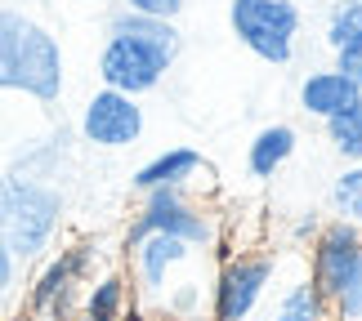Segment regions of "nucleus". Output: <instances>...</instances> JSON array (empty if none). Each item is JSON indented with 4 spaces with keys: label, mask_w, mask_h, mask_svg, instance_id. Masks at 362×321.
<instances>
[{
    "label": "nucleus",
    "mask_w": 362,
    "mask_h": 321,
    "mask_svg": "<svg viewBox=\"0 0 362 321\" xmlns=\"http://www.w3.org/2000/svg\"><path fill=\"white\" fill-rule=\"evenodd\" d=\"M354 103H362V90L354 85L349 76H340L336 67H322V72H309V76L300 80V107L309 111V116H317V121L336 116V111L354 107Z\"/></svg>",
    "instance_id": "9b49d317"
},
{
    "label": "nucleus",
    "mask_w": 362,
    "mask_h": 321,
    "mask_svg": "<svg viewBox=\"0 0 362 321\" xmlns=\"http://www.w3.org/2000/svg\"><path fill=\"white\" fill-rule=\"evenodd\" d=\"M0 205H5V188H0Z\"/></svg>",
    "instance_id": "b1692460"
},
{
    "label": "nucleus",
    "mask_w": 362,
    "mask_h": 321,
    "mask_svg": "<svg viewBox=\"0 0 362 321\" xmlns=\"http://www.w3.org/2000/svg\"><path fill=\"white\" fill-rule=\"evenodd\" d=\"M322 125H327V138H331V147H336L344 161L362 165V103H354V107L336 111V116H327Z\"/></svg>",
    "instance_id": "2eb2a0df"
},
{
    "label": "nucleus",
    "mask_w": 362,
    "mask_h": 321,
    "mask_svg": "<svg viewBox=\"0 0 362 321\" xmlns=\"http://www.w3.org/2000/svg\"><path fill=\"white\" fill-rule=\"evenodd\" d=\"M228 27L255 59L286 67L296 59L300 5L296 0H228Z\"/></svg>",
    "instance_id": "39448f33"
},
{
    "label": "nucleus",
    "mask_w": 362,
    "mask_h": 321,
    "mask_svg": "<svg viewBox=\"0 0 362 321\" xmlns=\"http://www.w3.org/2000/svg\"><path fill=\"white\" fill-rule=\"evenodd\" d=\"M331 67H336L340 76H349L354 85L362 90V45H354V49H336V63H331Z\"/></svg>",
    "instance_id": "412c9836"
},
{
    "label": "nucleus",
    "mask_w": 362,
    "mask_h": 321,
    "mask_svg": "<svg viewBox=\"0 0 362 321\" xmlns=\"http://www.w3.org/2000/svg\"><path fill=\"white\" fill-rule=\"evenodd\" d=\"M197 174H206V157L197 147H165L152 161H144L130 178L134 192H152V188H188Z\"/></svg>",
    "instance_id": "9d476101"
},
{
    "label": "nucleus",
    "mask_w": 362,
    "mask_h": 321,
    "mask_svg": "<svg viewBox=\"0 0 362 321\" xmlns=\"http://www.w3.org/2000/svg\"><path fill=\"white\" fill-rule=\"evenodd\" d=\"M331 210H336V219L362 228V165L340 170V178L331 183Z\"/></svg>",
    "instance_id": "f3484780"
},
{
    "label": "nucleus",
    "mask_w": 362,
    "mask_h": 321,
    "mask_svg": "<svg viewBox=\"0 0 362 321\" xmlns=\"http://www.w3.org/2000/svg\"><path fill=\"white\" fill-rule=\"evenodd\" d=\"M317 228H322V219H317V214L300 219V223H296V241H304V236H317Z\"/></svg>",
    "instance_id": "4be33fe9"
},
{
    "label": "nucleus",
    "mask_w": 362,
    "mask_h": 321,
    "mask_svg": "<svg viewBox=\"0 0 362 321\" xmlns=\"http://www.w3.org/2000/svg\"><path fill=\"white\" fill-rule=\"evenodd\" d=\"M331 308H336V321H362V255L354 259L349 281L340 286V295L331 299Z\"/></svg>",
    "instance_id": "6ab92c4d"
},
{
    "label": "nucleus",
    "mask_w": 362,
    "mask_h": 321,
    "mask_svg": "<svg viewBox=\"0 0 362 321\" xmlns=\"http://www.w3.org/2000/svg\"><path fill=\"white\" fill-rule=\"evenodd\" d=\"M130 303H134L130 281L117 268L103 272V277H90L86 290H81V317H94V321H121Z\"/></svg>",
    "instance_id": "f8f14e48"
},
{
    "label": "nucleus",
    "mask_w": 362,
    "mask_h": 321,
    "mask_svg": "<svg viewBox=\"0 0 362 321\" xmlns=\"http://www.w3.org/2000/svg\"><path fill=\"white\" fill-rule=\"evenodd\" d=\"M179 49H184V32L175 23L117 9L107 18V45L99 54V80H103V90L139 99V94L161 85V76L175 67Z\"/></svg>",
    "instance_id": "f257e3e1"
},
{
    "label": "nucleus",
    "mask_w": 362,
    "mask_h": 321,
    "mask_svg": "<svg viewBox=\"0 0 362 321\" xmlns=\"http://www.w3.org/2000/svg\"><path fill=\"white\" fill-rule=\"evenodd\" d=\"M161 232V236H175L192 250H211L219 241V228H215V214L202 210V205L188 201V188H152L144 192V210L134 214V223L125 228L121 246L130 250L134 241Z\"/></svg>",
    "instance_id": "20e7f679"
},
{
    "label": "nucleus",
    "mask_w": 362,
    "mask_h": 321,
    "mask_svg": "<svg viewBox=\"0 0 362 321\" xmlns=\"http://www.w3.org/2000/svg\"><path fill=\"white\" fill-rule=\"evenodd\" d=\"M291 152H296V130L291 125H264L246 147V170L255 178H273L291 161Z\"/></svg>",
    "instance_id": "ddd939ff"
},
{
    "label": "nucleus",
    "mask_w": 362,
    "mask_h": 321,
    "mask_svg": "<svg viewBox=\"0 0 362 321\" xmlns=\"http://www.w3.org/2000/svg\"><path fill=\"white\" fill-rule=\"evenodd\" d=\"M81 138L103 152H121V147H134L144 138V107L130 94H117V90H94L86 107H81Z\"/></svg>",
    "instance_id": "0eeeda50"
},
{
    "label": "nucleus",
    "mask_w": 362,
    "mask_h": 321,
    "mask_svg": "<svg viewBox=\"0 0 362 321\" xmlns=\"http://www.w3.org/2000/svg\"><path fill=\"white\" fill-rule=\"evenodd\" d=\"M63 45L45 23L32 13L0 5V94H27V99L54 107L63 99Z\"/></svg>",
    "instance_id": "f03ea898"
},
{
    "label": "nucleus",
    "mask_w": 362,
    "mask_h": 321,
    "mask_svg": "<svg viewBox=\"0 0 362 321\" xmlns=\"http://www.w3.org/2000/svg\"><path fill=\"white\" fill-rule=\"evenodd\" d=\"M327 45L336 49H354L362 45V0H336L327 13Z\"/></svg>",
    "instance_id": "dca6fc26"
},
{
    "label": "nucleus",
    "mask_w": 362,
    "mask_h": 321,
    "mask_svg": "<svg viewBox=\"0 0 362 321\" xmlns=\"http://www.w3.org/2000/svg\"><path fill=\"white\" fill-rule=\"evenodd\" d=\"M23 308V263L13 259V250L0 241V321Z\"/></svg>",
    "instance_id": "a211bd4d"
},
{
    "label": "nucleus",
    "mask_w": 362,
    "mask_h": 321,
    "mask_svg": "<svg viewBox=\"0 0 362 321\" xmlns=\"http://www.w3.org/2000/svg\"><path fill=\"white\" fill-rule=\"evenodd\" d=\"M358 255H362V228H354V223H344V219H331V223L317 228L313 250H309V281L317 286V295L327 303L349 281V268H354Z\"/></svg>",
    "instance_id": "6e6552de"
},
{
    "label": "nucleus",
    "mask_w": 362,
    "mask_h": 321,
    "mask_svg": "<svg viewBox=\"0 0 362 321\" xmlns=\"http://www.w3.org/2000/svg\"><path fill=\"white\" fill-rule=\"evenodd\" d=\"M32 321H40V317H32Z\"/></svg>",
    "instance_id": "393cba45"
},
{
    "label": "nucleus",
    "mask_w": 362,
    "mask_h": 321,
    "mask_svg": "<svg viewBox=\"0 0 362 321\" xmlns=\"http://www.w3.org/2000/svg\"><path fill=\"white\" fill-rule=\"evenodd\" d=\"M277 277V255L273 250H255V255H233L215 277V308L211 321H246L264 303Z\"/></svg>",
    "instance_id": "423d86ee"
},
{
    "label": "nucleus",
    "mask_w": 362,
    "mask_h": 321,
    "mask_svg": "<svg viewBox=\"0 0 362 321\" xmlns=\"http://www.w3.org/2000/svg\"><path fill=\"white\" fill-rule=\"evenodd\" d=\"M121 9L144 13V18H165V23H175L179 13H184V0H121Z\"/></svg>",
    "instance_id": "aec40b11"
},
{
    "label": "nucleus",
    "mask_w": 362,
    "mask_h": 321,
    "mask_svg": "<svg viewBox=\"0 0 362 321\" xmlns=\"http://www.w3.org/2000/svg\"><path fill=\"white\" fill-rule=\"evenodd\" d=\"M5 188V205H0V241L13 250V259L40 263L49 255L54 236L63 228V197L59 188H49L45 178H27V174H0Z\"/></svg>",
    "instance_id": "7ed1b4c3"
},
{
    "label": "nucleus",
    "mask_w": 362,
    "mask_h": 321,
    "mask_svg": "<svg viewBox=\"0 0 362 321\" xmlns=\"http://www.w3.org/2000/svg\"><path fill=\"white\" fill-rule=\"evenodd\" d=\"M273 321H331V303L317 295V286L309 277L291 281L273 303Z\"/></svg>",
    "instance_id": "4468645a"
},
{
    "label": "nucleus",
    "mask_w": 362,
    "mask_h": 321,
    "mask_svg": "<svg viewBox=\"0 0 362 321\" xmlns=\"http://www.w3.org/2000/svg\"><path fill=\"white\" fill-rule=\"evenodd\" d=\"M125 255H130V268H134V281H139V290H144V299L157 303V299H165L170 272L179 268V263L192 259V246L175 241V236L152 232V236H144V241H134Z\"/></svg>",
    "instance_id": "1a4fd4ad"
},
{
    "label": "nucleus",
    "mask_w": 362,
    "mask_h": 321,
    "mask_svg": "<svg viewBox=\"0 0 362 321\" xmlns=\"http://www.w3.org/2000/svg\"><path fill=\"white\" fill-rule=\"evenodd\" d=\"M76 321H94V317H76ZM121 321H125V317H121Z\"/></svg>",
    "instance_id": "5701e85b"
}]
</instances>
